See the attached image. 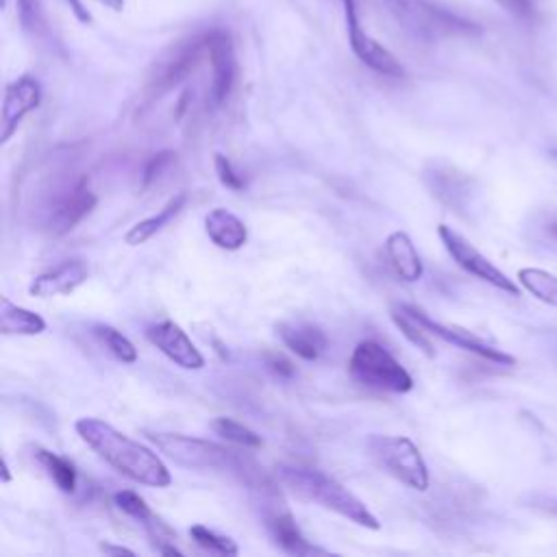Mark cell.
<instances>
[{
  "label": "cell",
  "instance_id": "cell-1",
  "mask_svg": "<svg viewBox=\"0 0 557 557\" xmlns=\"http://www.w3.org/2000/svg\"><path fill=\"white\" fill-rule=\"evenodd\" d=\"M74 429L100 459L126 479L148 487H168L172 483V474L163 459L152 448L117 431L113 424L85 416L74 422Z\"/></svg>",
  "mask_w": 557,
  "mask_h": 557
},
{
  "label": "cell",
  "instance_id": "cell-4",
  "mask_svg": "<svg viewBox=\"0 0 557 557\" xmlns=\"http://www.w3.org/2000/svg\"><path fill=\"white\" fill-rule=\"evenodd\" d=\"M387 13L413 37L435 41L444 37H472L481 26L431 0H381Z\"/></svg>",
  "mask_w": 557,
  "mask_h": 557
},
{
  "label": "cell",
  "instance_id": "cell-28",
  "mask_svg": "<svg viewBox=\"0 0 557 557\" xmlns=\"http://www.w3.org/2000/svg\"><path fill=\"white\" fill-rule=\"evenodd\" d=\"M172 163H176V152L174 150H161V152H154L146 165H144V172H141V187H150Z\"/></svg>",
  "mask_w": 557,
  "mask_h": 557
},
{
  "label": "cell",
  "instance_id": "cell-6",
  "mask_svg": "<svg viewBox=\"0 0 557 557\" xmlns=\"http://www.w3.org/2000/svg\"><path fill=\"white\" fill-rule=\"evenodd\" d=\"M368 457L389 476L416 492L429 487V468L420 448L407 435H370L366 442Z\"/></svg>",
  "mask_w": 557,
  "mask_h": 557
},
{
  "label": "cell",
  "instance_id": "cell-21",
  "mask_svg": "<svg viewBox=\"0 0 557 557\" xmlns=\"http://www.w3.org/2000/svg\"><path fill=\"white\" fill-rule=\"evenodd\" d=\"M46 331V320L22 307L11 302L7 296L0 298V333L2 335H39Z\"/></svg>",
  "mask_w": 557,
  "mask_h": 557
},
{
  "label": "cell",
  "instance_id": "cell-3",
  "mask_svg": "<svg viewBox=\"0 0 557 557\" xmlns=\"http://www.w3.org/2000/svg\"><path fill=\"white\" fill-rule=\"evenodd\" d=\"M278 479L283 485H287L289 492H294L298 498L318 503L320 507L359 524L366 529H381V522L376 516L337 479L324 474L318 468H305V466H278Z\"/></svg>",
  "mask_w": 557,
  "mask_h": 557
},
{
  "label": "cell",
  "instance_id": "cell-12",
  "mask_svg": "<svg viewBox=\"0 0 557 557\" xmlns=\"http://www.w3.org/2000/svg\"><path fill=\"white\" fill-rule=\"evenodd\" d=\"M403 305H405V302H403ZM405 307H407V311L424 326V331H426L429 335H435V337L444 339L446 344H453V346H457V348H461V350H468V352H472V355H476V357H481V359H487V361H492V363H498V366H511V363H513V357H511V355H507V352H503V350L490 346L487 342H483L481 337H476V335L470 333L468 329H461V326H455V324H442V322L433 320L431 315H426V313H424L420 307H416V305H405Z\"/></svg>",
  "mask_w": 557,
  "mask_h": 557
},
{
  "label": "cell",
  "instance_id": "cell-23",
  "mask_svg": "<svg viewBox=\"0 0 557 557\" xmlns=\"http://www.w3.org/2000/svg\"><path fill=\"white\" fill-rule=\"evenodd\" d=\"M518 281L531 296H535L537 300H542L550 307H557V276L555 274L540 270V268H522V270H518Z\"/></svg>",
  "mask_w": 557,
  "mask_h": 557
},
{
  "label": "cell",
  "instance_id": "cell-32",
  "mask_svg": "<svg viewBox=\"0 0 557 557\" xmlns=\"http://www.w3.org/2000/svg\"><path fill=\"white\" fill-rule=\"evenodd\" d=\"M263 359H265V368L272 374H276L278 379H287L294 374V363L287 357H283L281 352H265Z\"/></svg>",
  "mask_w": 557,
  "mask_h": 557
},
{
  "label": "cell",
  "instance_id": "cell-22",
  "mask_svg": "<svg viewBox=\"0 0 557 557\" xmlns=\"http://www.w3.org/2000/svg\"><path fill=\"white\" fill-rule=\"evenodd\" d=\"M35 455H37V461L41 463V468L48 472V476L61 492L72 494L76 490L78 472L70 459H65L52 450H46V448H37Z\"/></svg>",
  "mask_w": 557,
  "mask_h": 557
},
{
  "label": "cell",
  "instance_id": "cell-36",
  "mask_svg": "<svg viewBox=\"0 0 557 557\" xmlns=\"http://www.w3.org/2000/svg\"><path fill=\"white\" fill-rule=\"evenodd\" d=\"M96 2L107 7V9H111V11H115V13H120L124 9V0H96Z\"/></svg>",
  "mask_w": 557,
  "mask_h": 557
},
{
  "label": "cell",
  "instance_id": "cell-20",
  "mask_svg": "<svg viewBox=\"0 0 557 557\" xmlns=\"http://www.w3.org/2000/svg\"><path fill=\"white\" fill-rule=\"evenodd\" d=\"M185 202H187V194L185 191L172 196L154 215H150L146 220H139L135 226H131V231L124 235V242L128 246H139V244L148 242L150 237H154L163 226H168L181 213Z\"/></svg>",
  "mask_w": 557,
  "mask_h": 557
},
{
  "label": "cell",
  "instance_id": "cell-5",
  "mask_svg": "<svg viewBox=\"0 0 557 557\" xmlns=\"http://www.w3.org/2000/svg\"><path fill=\"white\" fill-rule=\"evenodd\" d=\"M209 41L211 28L176 41L165 54H161L146 78V98L157 100L187 81L200 67V63L209 59Z\"/></svg>",
  "mask_w": 557,
  "mask_h": 557
},
{
  "label": "cell",
  "instance_id": "cell-26",
  "mask_svg": "<svg viewBox=\"0 0 557 557\" xmlns=\"http://www.w3.org/2000/svg\"><path fill=\"white\" fill-rule=\"evenodd\" d=\"M211 429L215 435H220L222 440L244 446V448H261V435H257L252 429H248L246 424L233 420V418H213L211 420Z\"/></svg>",
  "mask_w": 557,
  "mask_h": 557
},
{
  "label": "cell",
  "instance_id": "cell-25",
  "mask_svg": "<svg viewBox=\"0 0 557 557\" xmlns=\"http://www.w3.org/2000/svg\"><path fill=\"white\" fill-rule=\"evenodd\" d=\"M94 335L100 339V344L122 363H135L137 361V348L135 344L120 333L115 326L109 324H96L94 326Z\"/></svg>",
  "mask_w": 557,
  "mask_h": 557
},
{
  "label": "cell",
  "instance_id": "cell-15",
  "mask_svg": "<svg viewBox=\"0 0 557 557\" xmlns=\"http://www.w3.org/2000/svg\"><path fill=\"white\" fill-rule=\"evenodd\" d=\"M89 276L87 265L81 259H70L59 263L52 270H46L41 274H37L30 285L28 292L37 298H52V296H67L72 294L76 287H81Z\"/></svg>",
  "mask_w": 557,
  "mask_h": 557
},
{
  "label": "cell",
  "instance_id": "cell-30",
  "mask_svg": "<svg viewBox=\"0 0 557 557\" xmlns=\"http://www.w3.org/2000/svg\"><path fill=\"white\" fill-rule=\"evenodd\" d=\"M17 13L26 30L39 33L44 28V13L39 0H17Z\"/></svg>",
  "mask_w": 557,
  "mask_h": 557
},
{
  "label": "cell",
  "instance_id": "cell-18",
  "mask_svg": "<svg viewBox=\"0 0 557 557\" xmlns=\"http://www.w3.org/2000/svg\"><path fill=\"white\" fill-rule=\"evenodd\" d=\"M205 231L209 239L222 250H239L248 242L246 224L222 207H215L205 215Z\"/></svg>",
  "mask_w": 557,
  "mask_h": 557
},
{
  "label": "cell",
  "instance_id": "cell-7",
  "mask_svg": "<svg viewBox=\"0 0 557 557\" xmlns=\"http://www.w3.org/2000/svg\"><path fill=\"white\" fill-rule=\"evenodd\" d=\"M348 372L357 383L379 392L405 394L413 387V379L403 363L374 339H363L352 348Z\"/></svg>",
  "mask_w": 557,
  "mask_h": 557
},
{
  "label": "cell",
  "instance_id": "cell-11",
  "mask_svg": "<svg viewBox=\"0 0 557 557\" xmlns=\"http://www.w3.org/2000/svg\"><path fill=\"white\" fill-rule=\"evenodd\" d=\"M209 65H211V83H209L207 100L211 107H222L231 96L237 78L235 44L224 28H211Z\"/></svg>",
  "mask_w": 557,
  "mask_h": 557
},
{
  "label": "cell",
  "instance_id": "cell-37",
  "mask_svg": "<svg viewBox=\"0 0 557 557\" xmlns=\"http://www.w3.org/2000/svg\"><path fill=\"white\" fill-rule=\"evenodd\" d=\"M11 481V472H9V463L7 459H2V483H9Z\"/></svg>",
  "mask_w": 557,
  "mask_h": 557
},
{
  "label": "cell",
  "instance_id": "cell-10",
  "mask_svg": "<svg viewBox=\"0 0 557 557\" xmlns=\"http://www.w3.org/2000/svg\"><path fill=\"white\" fill-rule=\"evenodd\" d=\"M344 7V20H346V33H348V44L350 50L355 52V57L368 65L370 70H374L376 74L383 76H392V78H400L405 74L403 63L387 50L383 48L376 39H372L357 15V4L355 0H342Z\"/></svg>",
  "mask_w": 557,
  "mask_h": 557
},
{
  "label": "cell",
  "instance_id": "cell-2",
  "mask_svg": "<svg viewBox=\"0 0 557 557\" xmlns=\"http://www.w3.org/2000/svg\"><path fill=\"white\" fill-rule=\"evenodd\" d=\"M146 437L165 453L174 463L189 470H222L239 476L248 485L259 481V468L250 457L239 455L237 450L215 444L211 440L183 435V433H159L146 431Z\"/></svg>",
  "mask_w": 557,
  "mask_h": 557
},
{
  "label": "cell",
  "instance_id": "cell-13",
  "mask_svg": "<svg viewBox=\"0 0 557 557\" xmlns=\"http://www.w3.org/2000/svg\"><path fill=\"white\" fill-rule=\"evenodd\" d=\"M146 339L183 370H200L205 366L202 352L174 320H161L157 324H150L146 329Z\"/></svg>",
  "mask_w": 557,
  "mask_h": 557
},
{
  "label": "cell",
  "instance_id": "cell-9",
  "mask_svg": "<svg viewBox=\"0 0 557 557\" xmlns=\"http://www.w3.org/2000/svg\"><path fill=\"white\" fill-rule=\"evenodd\" d=\"M437 235H440L446 252L453 257V261L461 270H466L468 274L494 285L500 292L518 296V285L503 270H498L483 252H479L463 235H459L457 231H453L446 224L437 226Z\"/></svg>",
  "mask_w": 557,
  "mask_h": 557
},
{
  "label": "cell",
  "instance_id": "cell-24",
  "mask_svg": "<svg viewBox=\"0 0 557 557\" xmlns=\"http://www.w3.org/2000/svg\"><path fill=\"white\" fill-rule=\"evenodd\" d=\"M392 320L394 324L400 329V333L413 344L418 346L424 355L433 357L435 350H433V342L429 339V333L424 331V326L407 311V307L400 302V305H394L392 307Z\"/></svg>",
  "mask_w": 557,
  "mask_h": 557
},
{
  "label": "cell",
  "instance_id": "cell-35",
  "mask_svg": "<svg viewBox=\"0 0 557 557\" xmlns=\"http://www.w3.org/2000/svg\"><path fill=\"white\" fill-rule=\"evenodd\" d=\"M100 550H102L104 555H135L133 548L117 546V544H109V542H102V544H100Z\"/></svg>",
  "mask_w": 557,
  "mask_h": 557
},
{
  "label": "cell",
  "instance_id": "cell-19",
  "mask_svg": "<svg viewBox=\"0 0 557 557\" xmlns=\"http://www.w3.org/2000/svg\"><path fill=\"white\" fill-rule=\"evenodd\" d=\"M385 255L392 270L407 283H416L422 278V259L405 231H394L385 239Z\"/></svg>",
  "mask_w": 557,
  "mask_h": 557
},
{
  "label": "cell",
  "instance_id": "cell-29",
  "mask_svg": "<svg viewBox=\"0 0 557 557\" xmlns=\"http://www.w3.org/2000/svg\"><path fill=\"white\" fill-rule=\"evenodd\" d=\"M213 168H215V174H218V181L226 187V189H233V191H242L246 187V181L244 176L235 170V165L231 163L228 157L224 154H215L213 157Z\"/></svg>",
  "mask_w": 557,
  "mask_h": 557
},
{
  "label": "cell",
  "instance_id": "cell-17",
  "mask_svg": "<svg viewBox=\"0 0 557 557\" xmlns=\"http://www.w3.org/2000/svg\"><path fill=\"white\" fill-rule=\"evenodd\" d=\"M268 531L272 535V540L276 542V546L287 553V555H315V553H326L324 548L313 546L302 531L298 529L294 516L287 509H274L268 513Z\"/></svg>",
  "mask_w": 557,
  "mask_h": 557
},
{
  "label": "cell",
  "instance_id": "cell-34",
  "mask_svg": "<svg viewBox=\"0 0 557 557\" xmlns=\"http://www.w3.org/2000/svg\"><path fill=\"white\" fill-rule=\"evenodd\" d=\"M65 2L70 4L72 13L76 15V20H78L81 24H91V15H89V11L83 7L81 0H65Z\"/></svg>",
  "mask_w": 557,
  "mask_h": 557
},
{
  "label": "cell",
  "instance_id": "cell-8",
  "mask_svg": "<svg viewBox=\"0 0 557 557\" xmlns=\"http://www.w3.org/2000/svg\"><path fill=\"white\" fill-rule=\"evenodd\" d=\"M96 207V194L89 189L87 181L81 176L65 185L46 202L44 228L59 237L70 233L78 222H83Z\"/></svg>",
  "mask_w": 557,
  "mask_h": 557
},
{
  "label": "cell",
  "instance_id": "cell-38",
  "mask_svg": "<svg viewBox=\"0 0 557 557\" xmlns=\"http://www.w3.org/2000/svg\"><path fill=\"white\" fill-rule=\"evenodd\" d=\"M555 157H557V152H555Z\"/></svg>",
  "mask_w": 557,
  "mask_h": 557
},
{
  "label": "cell",
  "instance_id": "cell-16",
  "mask_svg": "<svg viewBox=\"0 0 557 557\" xmlns=\"http://www.w3.org/2000/svg\"><path fill=\"white\" fill-rule=\"evenodd\" d=\"M281 342L300 359L315 361L329 346L324 331L311 322H283L276 326Z\"/></svg>",
  "mask_w": 557,
  "mask_h": 557
},
{
  "label": "cell",
  "instance_id": "cell-33",
  "mask_svg": "<svg viewBox=\"0 0 557 557\" xmlns=\"http://www.w3.org/2000/svg\"><path fill=\"white\" fill-rule=\"evenodd\" d=\"M537 231H540L542 242H546L550 248H557V211L542 215Z\"/></svg>",
  "mask_w": 557,
  "mask_h": 557
},
{
  "label": "cell",
  "instance_id": "cell-27",
  "mask_svg": "<svg viewBox=\"0 0 557 557\" xmlns=\"http://www.w3.org/2000/svg\"><path fill=\"white\" fill-rule=\"evenodd\" d=\"M189 535L200 548H205L209 553H215V555H237L239 553V546L235 544V540H231L228 535H220L205 524L189 527Z\"/></svg>",
  "mask_w": 557,
  "mask_h": 557
},
{
  "label": "cell",
  "instance_id": "cell-31",
  "mask_svg": "<svg viewBox=\"0 0 557 557\" xmlns=\"http://www.w3.org/2000/svg\"><path fill=\"white\" fill-rule=\"evenodd\" d=\"M498 7H503L509 15H513V17H518V20H527V22H531V20H535V4H533V0H494Z\"/></svg>",
  "mask_w": 557,
  "mask_h": 557
},
{
  "label": "cell",
  "instance_id": "cell-14",
  "mask_svg": "<svg viewBox=\"0 0 557 557\" xmlns=\"http://www.w3.org/2000/svg\"><path fill=\"white\" fill-rule=\"evenodd\" d=\"M39 104H41V85L37 78L24 74L13 83H9L4 89V102H2L0 141L7 144L20 128L22 120L30 111H35Z\"/></svg>",
  "mask_w": 557,
  "mask_h": 557
}]
</instances>
